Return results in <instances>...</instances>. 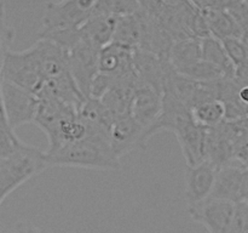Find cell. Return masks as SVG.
Instances as JSON below:
<instances>
[{
  "label": "cell",
  "instance_id": "cell-1",
  "mask_svg": "<svg viewBox=\"0 0 248 233\" xmlns=\"http://www.w3.org/2000/svg\"><path fill=\"white\" fill-rule=\"evenodd\" d=\"M47 166H72L94 170H118L120 160L111 153L110 146L85 140L68 143L45 152Z\"/></svg>",
  "mask_w": 248,
  "mask_h": 233
},
{
  "label": "cell",
  "instance_id": "cell-2",
  "mask_svg": "<svg viewBox=\"0 0 248 233\" xmlns=\"http://www.w3.org/2000/svg\"><path fill=\"white\" fill-rule=\"evenodd\" d=\"M45 152L24 145L16 154L0 163V205L10 193L46 169Z\"/></svg>",
  "mask_w": 248,
  "mask_h": 233
},
{
  "label": "cell",
  "instance_id": "cell-3",
  "mask_svg": "<svg viewBox=\"0 0 248 233\" xmlns=\"http://www.w3.org/2000/svg\"><path fill=\"white\" fill-rule=\"evenodd\" d=\"M96 0H50L43 17L39 35L79 29L92 16Z\"/></svg>",
  "mask_w": 248,
  "mask_h": 233
},
{
  "label": "cell",
  "instance_id": "cell-4",
  "mask_svg": "<svg viewBox=\"0 0 248 233\" xmlns=\"http://www.w3.org/2000/svg\"><path fill=\"white\" fill-rule=\"evenodd\" d=\"M1 77L6 82L23 87L36 96H39L45 84L31 46L23 51L10 50L6 53L2 61Z\"/></svg>",
  "mask_w": 248,
  "mask_h": 233
},
{
  "label": "cell",
  "instance_id": "cell-5",
  "mask_svg": "<svg viewBox=\"0 0 248 233\" xmlns=\"http://www.w3.org/2000/svg\"><path fill=\"white\" fill-rule=\"evenodd\" d=\"M68 67L78 89L85 99H89L93 80L99 73L101 49L84 38H80L67 49Z\"/></svg>",
  "mask_w": 248,
  "mask_h": 233
},
{
  "label": "cell",
  "instance_id": "cell-6",
  "mask_svg": "<svg viewBox=\"0 0 248 233\" xmlns=\"http://www.w3.org/2000/svg\"><path fill=\"white\" fill-rule=\"evenodd\" d=\"M2 99L7 121L12 130L34 123L40 101L36 95L2 79Z\"/></svg>",
  "mask_w": 248,
  "mask_h": 233
},
{
  "label": "cell",
  "instance_id": "cell-7",
  "mask_svg": "<svg viewBox=\"0 0 248 233\" xmlns=\"http://www.w3.org/2000/svg\"><path fill=\"white\" fill-rule=\"evenodd\" d=\"M236 203L224 199L208 198L188 208L190 217L202 225L208 233H229Z\"/></svg>",
  "mask_w": 248,
  "mask_h": 233
},
{
  "label": "cell",
  "instance_id": "cell-8",
  "mask_svg": "<svg viewBox=\"0 0 248 233\" xmlns=\"http://www.w3.org/2000/svg\"><path fill=\"white\" fill-rule=\"evenodd\" d=\"M217 172L218 167L208 160L186 166L184 175V198L188 208H193L210 198Z\"/></svg>",
  "mask_w": 248,
  "mask_h": 233
},
{
  "label": "cell",
  "instance_id": "cell-9",
  "mask_svg": "<svg viewBox=\"0 0 248 233\" xmlns=\"http://www.w3.org/2000/svg\"><path fill=\"white\" fill-rule=\"evenodd\" d=\"M147 133L131 114L116 119L110 130L111 153L120 160L121 157L135 150H144L148 143Z\"/></svg>",
  "mask_w": 248,
  "mask_h": 233
},
{
  "label": "cell",
  "instance_id": "cell-10",
  "mask_svg": "<svg viewBox=\"0 0 248 233\" xmlns=\"http://www.w3.org/2000/svg\"><path fill=\"white\" fill-rule=\"evenodd\" d=\"M161 108L162 95L138 80L131 103V116L144 128L148 140L152 138V130L159 119Z\"/></svg>",
  "mask_w": 248,
  "mask_h": 233
},
{
  "label": "cell",
  "instance_id": "cell-11",
  "mask_svg": "<svg viewBox=\"0 0 248 233\" xmlns=\"http://www.w3.org/2000/svg\"><path fill=\"white\" fill-rule=\"evenodd\" d=\"M207 130L190 118L173 133L181 146L186 166H193L206 160Z\"/></svg>",
  "mask_w": 248,
  "mask_h": 233
},
{
  "label": "cell",
  "instance_id": "cell-12",
  "mask_svg": "<svg viewBox=\"0 0 248 233\" xmlns=\"http://www.w3.org/2000/svg\"><path fill=\"white\" fill-rule=\"evenodd\" d=\"M133 53L135 50L116 43L104 46L99 52V73L114 80L133 77Z\"/></svg>",
  "mask_w": 248,
  "mask_h": 233
},
{
  "label": "cell",
  "instance_id": "cell-13",
  "mask_svg": "<svg viewBox=\"0 0 248 233\" xmlns=\"http://www.w3.org/2000/svg\"><path fill=\"white\" fill-rule=\"evenodd\" d=\"M133 67L138 80L149 85L162 95L166 73L170 67L169 58H162L152 52L135 50Z\"/></svg>",
  "mask_w": 248,
  "mask_h": 233
},
{
  "label": "cell",
  "instance_id": "cell-14",
  "mask_svg": "<svg viewBox=\"0 0 248 233\" xmlns=\"http://www.w3.org/2000/svg\"><path fill=\"white\" fill-rule=\"evenodd\" d=\"M244 167L235 163L218 169L216 183L210 198L224 199L237 203L241 201V182Z\"/></svg>",
  "mask_w": 248,
  "mask_h": 233
},
{
  "label": "cell",
  "instance_id": "cell-15",
  "mask_svg": "<svg viewBox=\"0 0 248 233\" xmlns=\"http://www.w3.org/2000/svg\"><path fill=\"white\" fill-rule=\"evenodd\" d=\"M206 19L211 35L220 41L232 38L241 39L242 31L234 17L227 9L220 7H206L200 9Z\"/></svg>",
  "mask_w": 248,
  "mask_h": 233
},
{
  "label": "cell",
  "instance_id": "cell-16",
  "mask_svg": "<svg viewBox=\"0 0 248 233\" xmlns=\"http://www.w3.org/2000/svg\"><path fill=\"white\" fill-rule=\"evenodd\" d=\"M118 19L113 16L93 15L80 27L81 35L97 48L103 49L113 43Z\"/></svg>",
  "mask_w": 248,
  "mask_h": 233
},
{
  "label": "cell",
  "instance_id": "cell-17",
  "mask_svg": "<svg viewBox=\"0 0 248 233\" xmlns=\"http://www.w3.org/2000/svg\"><path fill=\"white\" fill-rule=\"evenodd\" d=\"M144 32V11L130 16H124L118 19L115 35L113 43L123 45L131 50H140Z\"/></svg>",
  "mask_w": 248,
  "mask_h": 233
},
{
  "label": "cell",
  "instance_id": "cell-18",
  "mask_svg": "<svg viewBox=\"0 0 248 233\" xmlns=\"http://www.w3.org/2000/svg\"><path fill=\"white\" fill-rule=\"evenodd\" d=\"M202 58L201 39L186 38L174 41L170 50L169 60L177 72H183Z\"/></svg>",
  "mask_w": 248,
  "mask_h": 233
},
{
  "label": "cell",
  "instance_id": "cell-19",
  "mask_svg": "<svg viewBox=\"0 0 248 233\" xmlns=\"http://www.w3.org/2000/svg\"><path fill=\"white\" fill-rule=\"evenodd\" d=\"M190 111L194 120L206 129L215 128L227 120L225 104L219 99L206 100L195 104Z\"/></svg>",
  "mask_w": 248,
  "mask_h": 233
},
{
  "label": "cell",
  "instance_id": "cell-20",
  "mask_svg": "<svg viewBox=\"0 0 248 233\" xmlns=\"http://www.w3.org/2000/svg\"><path fill=\"white\" fill-rule=\"evenodd\" d=\"M201 49H202L203 60L219 68L224 73L225 77L235 78V67L219 39L215 36L202 39Z\"/></svg>",
  "mask_w": 248,
  "mask_h": 233
},
{
  "label": "cell",
  "instance_id": "cell-21",
  "mask_svg": "<svg viewBox=\"0 0 248 233\" xmlns=\"http://www.w3.org/2000/svg\"><path fill=\"white\" fill-rule=\"evenodd\" d=\"M142 10L138 0H96L92 16L104 15L120 18L124 16L135 15Z\"/></svg>",
  "mask_w": 248,
  "mask_h": 233
},
{
  "label": "cell",
  "instance_id": "cell-22",
  "mask_svg": "<svg viewBox=\"0 0 248 233\" xmlns=\"http://www.w3.org/2000/svg\"><path fill=\"white\" fill-rule=\"evenodd\" d=\"M181 74L186 75V77L190 78V79L199 83L215 82V80L225 77L224 73L219 68L213 66L212 63L205 61L203 58H201L200 61H198L196 63L191 65L190 67L184 69L183 72H181Z\"/></svg>",
  "mask_w": 248,
  "mask_h": 233
},
{
  "label": "cell",
  "instance_id": "cell-23",
  "mask_svg": "<svg viewBox=\"0 0 248 233\" xmlns=\"http://www.w3.org/2000/svg\"><path fill=\"white\" fill-rule=\"evenodd\" d=\"M26 143L19 140L11 129H0V160L9 159Z\"/></svg>",
  "mask_w": 248,
  "mask_h": 233
},
{
  "label": "cell",
  "instance_id": "cell-24",
  "mask_svg": "<svg viewBox=\"0 0 248 233\" xmlns=\"http://www.w3.org/2000/svg\"><path fill=\"white\" fill-rule=\"evenodd\" d=\"M15 39V29L6 22L4 2L0 0V62H2L6 53L11 50V44Z\"/></svg>",
  "mask_w": 248,
  "mask_h": 233
},
{
  "label": "cell",
  "instance_id": "cell-25",
  "mask_svg": "<svg viewBox=\"0 0 248 233\" xmlns=\"http://www.w3.org/2000/svg\"><path fill=\"white\" fill-rule=\"evenodd\" d=\"M222 43L224 45L225 50H227L228 56H229L232 65H234L235 69L248 62V52L241 39L232 38L223 40Z\"/></svg>",
  "mask_w": 248,
  "mask_h": 233
},
{
  "label": "cell",
  "instance_id": "cell-26",
  "mask_svg": "<svg viewBox=\"0 0 248 233\" xmlns=\"http://www.w3.org/2000/svg\"><path fill=\"white\" fill-rule=\"evenodd\" d=\"M229 233H248V203L237 201Z\"/></svg>",
  "mask_w": 248,
  "mask_h": 233
},
{
  "label": "cell",
  "instance_id": "cell-27",
  "mask_svg": "<svg viewBox=\"0 0 248 233\" xmlns=\"http://www.w3.org/2000/svg\"><path fill=\"white\" fill-rule=\"evenodd\" d=\"M232 163H235V164L239 165V166L244 167V169H248V140L240 143V145L235 148Z\"/></svg>",
  "mask_w": 248,
  "mask_h": 233
},
{
  "label": "cell",
  "instance_id": "cell-28",
  "mask_svg": "<svg viewBox=\"0 0 248 233\" xmlns=\"http://www.w3.org/2000/svg\"><path fill=\"white\" fill-rule=\"evenodd\" d=\"M9 233H47L31 221H18Z\"/></svg>",
  "mask_w": 248,
  "mask_h": 233
},
{
  "label": "cell",
  "instance_id": "cell-29",
  "mask_svg": "<svg viewBox=\"0 0 248 233\" xmlns=\"http://www.w3.org/2000/svg\"><path fill=\"white\" fill-rule=\"evenodd\" d=\"M1 67H2V62H0V129H11L9 125V121H7L6 112H5V106H4V99H2Z\"/></svg>",
  "mask_w": 248,
  "mask_h": 233
},
{
  "label": "cell",
  "instance_id": "cell-30",
  "mask_svg": "<svg viewBox=\"0 0 248 233\" xmlns=\"http://www.w3.org/2000/svg\"><path fill=\"white\" fill-rule=\"evenodd\" d=\"M0 233H7V232H5V231H2V230H0Z\"/></svg>",
  "mask_w": 248,
  "mask_h": 233
},
{
  "label": "cell",
  "instance_id": "cell-31",
  "mask_svg": "<svg viewBox=\"0 0 248 233\" xmlns=\"http://www.w3.org/2000/svg\"><path fill=\"white\" fill-rule=\"evenodd\" d=\"M244 1H245V2H246V4H248V0H244Z\"/></svg>",
  "mask_w": 248,
  "mask_h": 233
},
{
  "label": "cell",
  "instance_id": "cell-32",
  "mask_svg": "<svg viewBox=\"0 0 248 233\" xmlns=\"http://www.w3.org/2000/svg\"><path fill=\"white\" fill-rule=\"evenodd\" d=\"M0 163H1V160H0Z\"/></svg>",
  "mask_w": 248,
  "mask_h": 233
}]
</instances>
